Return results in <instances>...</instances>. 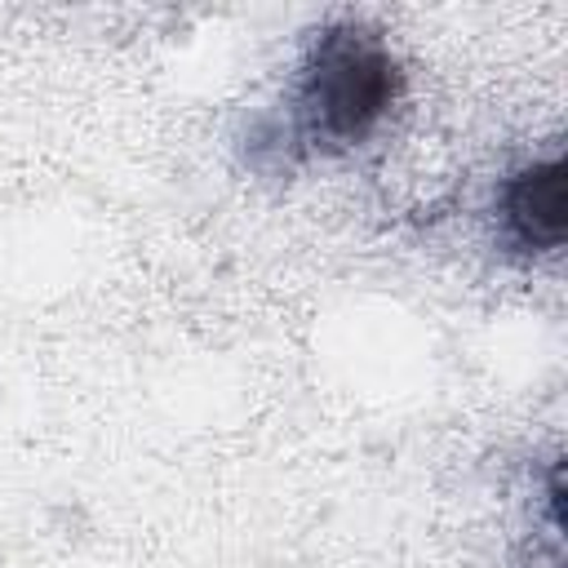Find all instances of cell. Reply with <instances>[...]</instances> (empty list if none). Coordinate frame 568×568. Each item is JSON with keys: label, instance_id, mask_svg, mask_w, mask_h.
I'll return each instance as SVG.
<instances>
[{"label": "cell", "instance_id": "cell-1", "mask_svg": "<svg viewBox=\"0 0 568 568\" xmlns=\"http://www.w3.org/2000/svg\"><path fill=\"white\" fill-rule=\"evenodd\" d=\"M395 62L390 53L359 31H328L297 84V115L315 142L351 146L368 138L395 102Z\"/></svg>", "mask_w": 568, "mask_h": 568}, {"label": "cell", "instance_id": "cell-2", "mask_svg": "<svg viewBox=\"0 0 568 568\" xmlns=\"http://www.w3.org/2000/svg\"><path fill=\"white\" fill-rule=\"evenodd\" d=\"M506 226L519 248H555L564 240V164L546 160L506 186Z\"/></svg>", "mask_w": 568, "mask_h": 568}]
</instances>
